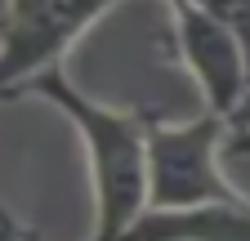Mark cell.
Returning a JSON list of instances; mask_svg holds the SVG:
<instances>
[{"label":"cell","mask_w":250,"mask_h":241,"mask_svg":"<svg viewBox=\"0 0 250 241\" xmlns=\"http://www.w3.org/2000/svg\"><path fill=\"white\" fill-rule=\"evenodd\" d=\"M9 99H45L81 130L89 152V183H94V237L121 241L143 210H147V112H116L85 99L81 89L54 67L36 72Z\"/></svg>","instance_id":"6da1fadb"},{"label":"cell","mask_w":250,"mask_h":241,"mask_svg":"<svg viewBox=\"0 0 250 241\" xmlns=\"http://www.w3.org/2000/svg\"><path fill=\"white\" fill-rule=\"evenodd\" d=\"M192 5L214 14L219 22H228L237 32V40L246 45V54H250V0H192Z\"/></svg>","instance_id":"8992f818"},{"label":"cell","mask_w":250,"mask_h":241,"mask_svg":"<svg viewBox=\"0 0 250 241\" xmlns=\"http://www.w3.org/2000/svg\"><path fill=\"white\" fill-rule=\"evenodd\" d=\"M121 241H250V201H206L183 210L147 205Z\"/></svg>","instance_id":"5b68a950"},{"label":"cell","mask_w":250,"mask_h":241,"mask_svg":"<svg viewBox=\"0 0 250 241\" xmlns=\"http://www.w3.org/2000/svg\"><path fill=\"white\" fill-rule=\"evenodd\" d=\"M112 5L121 0H9L0 14V99L54 67Z\"/></svg>","instance_id":"3957f363"},{"label":"cell","mask_w":250,"mask_h":241,"mask_svg":"<svg viewBox=\"0 0 250 241\" xmlns=\"http://www.w3.org/2000/svg\"><path fill=\"white\" fill-rule=\"evenodd\" d=\"M89 241H103V237H94V232H89Z\"/></svg>","instance_id":"9c48e42d"},{"label":"cell","mask_w":250,"mask_h":241,"mask_svg":"<svg viewBox=\"0 0 250 241\" xmlns=\"http://www.w3.org/2000/svg\"><path fill=\"white\" fill-rule=\"evenodd\" d=\"M228 134V116L214 107L183 125H166L156 112H147V205L183 210L206 201H241V192L219 170Z\"/></svg>","instance_id":"7a4b0ae2"},{"label":"cell","mask_w":250,"mask_h":241,"mask_svg":"<svg viewBox=\"0 0 250 241\" xmlns=\"http://www.w3.org/2000/svg\"><path fill=\"white\" fill-rule=\"evenodd\" d=\"M228 152H250V134H228Z\"/></svg>","instance_id":"52a82bcc"},{"label":"cell","mask_w":250,"mask_h":241,"mask_svg":"<svg viewBox=\"0 0 250 241\" xmlns=\"http://www.w3.org/2000/svg\"><path fill=\"white\" fill-rule=\"evenodd\" d=\"M5 5H9V0H0V14H5Z\"/></svg>","instance_id":"ba28073f"},{"label":"cell","mask_w":250,"mask_h":241,"mask_svg":"<svg viewBox=\"0 0 250 241\" xmlns=\"http://www.w3.org/2000/svg\"><path fill=\"white\" fill-rule=\"evenodd\" d=\"M170 5V22H174V49L183 72L201 85L206 107L232 116V107L241 103L246 85H250V54L237 40V32L228 22H219L214 14L197 9L192 0H166Z\"/></svg>","instance_id":"277c9868"}]
</instances>
